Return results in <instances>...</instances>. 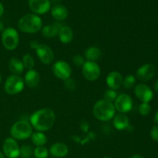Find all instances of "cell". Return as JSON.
Listing matches in <instances>:
<instances>
[{
    "instance_id": "obj_1",
    "label": "cell",
    "mask_w": 158,
    "mask_h": 158,
    "mask_svg": "<svg viewBox=\"0 0 158 158\" xmlns=\"http://www.w3.org/2000/svg\"><path fill=\"white\" fill-rule=\"evenodd\" d=\"M56 120V114L51 108H42L35 111L29 117V123L36 131L45 132L53 127Z\"/></svg>"
},
{
    "instance_id": "obj_2",
    "label": "cell",
    "mask_w": 158,
    "mask_h": 158,
    "mask_svg": "<svg viewBox=\"0 0 158 158\" xmlns=\"http://www.w3.org/2000/svg\"><path fill=\"white\" fill-rule=\"evenodd\" d=\"M17 26L19 30L24 33L34 34L41 30L43 27V21L38 15L29 13L20 18Z\"/></svg>"
},
{
    "instance_id": "obj_3",
    "label": "cell",
    "mask_w": 158,
    "mask_h": 158,
    "mask_svg": "<svg viewBox=\"0 0 158 158\" xmlns=\"http://www.w3.org/2000/svg\"><path fill=\"white\" fill-rule=\"evenodd\" d=\"M94 117L100 121L106 122L112 120L116 114V109L114 103L106 100H100L94 104L93 107Z\"/></svg>"
},
{
    "instance_id": "obj_4",
    "label": "cell",
    "mask_w": 158,
    "mask_h": 158,
    "mask_svg": "<svg viewBox=\"0 0 158 158\" xmlns=\"http://www.w3.org/2000/svg\"><path fill=\"white\" fill-rule=\"evenodd\" d=\"M32 125L29 121L20 120L16 121L10 128V134L16 140H23L30 138L32 132Z\"/></svg>"
},
{
    "instance_id": "obj_5",
    "label": "cell",
    "mask_w": 158,
    "mask_h": 158,
    "mask_svg": "<svg viewBox=\"0 0 158 158\" xmlns=\"http://www.w3.org/2000/svg\"><path fill=\"white\" fill-rule=\"evenodd\" d=\"M30 47L35 51L37 56L43 64L50 65L53 63L55 54L49 46L33 40L30 43Z\"/></svg>"
},
{
    "instance_id": "obj_6",
    "label": "cell",
    "mask_w": 158,
    "mask_h": 158,
    "mask_svg": "<svg viewBox=\"0 0 158 158\" xmlns=\"http://www.w3.org/2000/svg\"><path fill=\"white\" fill-rule=\"evenodd\" d=\"M19 43V35L18 31L12 27H8L2 32V43L5 49L13 51L18 47Z\"/></svg>"
},
{
    "instance_id": "obj_7",
    "label": "cell",
    "mask_w": 158,
    "mask_h": 158,
    "mask_svg": "<svg viewBox=\"0 0 158 158\" xmlns=\"http://www.w3.org/2000/svg\"><path fill=\"white\" fill-rule=\"evenodd\" d=\"M24 87L25 83L23 77L19 75L12 74L5 82L4 90L9 95H15L21 93Z\"/></svg>"
},
{
    "instance_id": "obj_8",
    "label": "cell",
    "mask_w": 158,
    "mask_h": 158,
    "mask_svg": "<svg viewBox=\"0 0 158 158\" xmlns=\"http://www.w3.org/2000/svg\"><path fill=\"white\" fill-rule=\"evenodd\" d=\"M82 74L85 80L89 82L96 81L101 74V69L97 62L86 61L82 66Z\"/></svg>"
},
{
    "instance_id": "obj_9",
    "label": "cell",
    "mask_w": 158,
    "mask_h": 158,
    "mask_svg": "<svg viewBox=\"0 0 158 158\" xmlns=\"http://www.w3.org/2000/svg\"><path fill=\"white\" fill-rule=\"evenodd\" d=\"M52 70L56 78L63 81L70 78L72 74V68L70 65L64 60H58L55 62L52 65Z\"/></svg>"
},
{
    "instance_id": "obj_10",
    "label": "cell",
    "mask_w": 158,
    "mask_h": 158,
    "mask_svg": "<svg viewBox=\"0 0 158 158\" xmlns=\"http://www.w3.org/2000/svg\"><path fill=\"white\" fill-rule=\"evenodd\" d=\"M2 153L7 158H18L20 157V147L16 140L8 137L2 144Z\"/></svg>"
},
{
    "instance_id": "obj_11",
    "label": "cell",
    "mask_w": 158,
    "mask_h": 158,
    "mask_svg": "<svg viewBox=\"0 0 158 158\" xmlns=\"http://www.w3.org/2000/svg\"><path fill=\"white\" fill-rule=\"evenodd\" d=\"M116 111L120 114H127L130 112L133 107V100L127 94H119L114 102Z\"/></svg>"
},
{
    "instance_id": "obj_12",
    "label": "cell",
    "mask_w": 158,
    "mask_h": 158,
    "mask_svg": "<svg viewBox=\"0 0 158 158\" xmlns=\"http://www.w3.org/2000/svg\"><path fill=\"white\" fill-rule=\"evenodd\" d=\"M134 94L142 103H149L154 98L152 89L145 83H139L134 86Z\"/></svg>"
},
{
    "instance_id": "obj_13",
    "label": "cell",
    "mask_w": 158,
    "mask_h": 158,
    "mask_svg": "<svg viewBox=\"0 0 158 158\" xmlns=\"http://www.w3.org/2000/svg\"><path fill=\"white\" fill-rule=\"evenodd\" d=\"M29 7L35 15H43L50 9V0H29Z\"/></svg>"
},
{
    "instance_id": "obj_14",
    "label": "cell",
    "mask_w": 158,
    "mask_h": 158,
    "mask_svg": "<svg viewBox=\"0 0 158 158\" xmlns=\"http://www.w3.org/2000/svg\"><path fill=\"white\" fill-rule=\"evenodd\" d=\"M155 73V66L151 63H147L137 69L136 72V77L140 81L147 82L151 80L154 77Z\"/></svg>"
},
{
    "instance_id": "obj_15",
    "label": "cell",
    "mask_w": 158,
    "mask_h": 158,
    "mask_svg": "<svg viewBox=\"0 0 158 158\" xmlns=\"http://www.w3.org/2000/svg\"><path fill=\"white\" fill-rule=\"evenodd\" d=\"M123 77L118 71H112L109 73L106 78V83L108 88L117 90L123 86Z\"/></svg>"
},
{
    "instance_id": "obj_16",
    "label": "cell",
    "mask_w": 158,
    "mask_h": 158,
    "mask_svg": "<svg viewBox=\"0 0 158 158\" xmlns=\"http://www.w3.org/2000/svg\"><path fill=\"white\" fill-rule=\"evenodd\" d=\"M49 153L54 157L63 158L69 154V148L66 143L57 142L51 145Z\"/></svg>"
},
{
    "instance_id": "obj_17",
    "label": "cell",
    "mask_w": 158,
    "mask_h": 158,
    "mask_svg": "<svg viewBox=\"0 0 158 158\" xmlns=\"http://www.w3.org/2000/svg\"><path fill=\"white\" fill-rule=\"evenodd\" d=\"M23 80L25 86L29 88H36L40 83V75L34 69H29L25 74Z\"/></svg>"
},
{
    "instance_id": "obj_18",
    "label": "cell",
    "mask_w": 158,
    "mask_h": 158,
    "mask_svg": "<svg viewBox=\"0 0 158 158\" xmlns=\"http://www.w3.org/2000/svg\"><path fill=\"white\" fill-rule=\"evenodd\" d=\"M63 26V24L60 23H55L52 24L46 25L42 27V35L46 39H52L57 36L60 28Z\"/></svg>"
},
{
    "instance_id": "obj_19",
    "label": "cell",
    "mask_w": 158,
    "mask_h": 158,
    "mask_svg": "<svg viewBox=\"0 0 158 158\" xmlns=\"http://www.w3.org/2000/svg\"><path fill=\"white\" fill-rule=\"evenodd\" d=\"M113 125L117 131H124L129 128L130 120L124 114H119L113 118Z\"/></svg>"
},
{
    "instance_id": "obj_20",
    "label": "cell",
    "mask_w": 158,
    "mask_h": 158,
    "mask_svg": "<svg viewBox=\"0 0 158 158\" xmlns=\"http://www.w3.org/2000/svg\"><path fill=\"white\" fill-rule=\"evenodd\" d=\"M68 10L63 5H55L51 9V15L56 21H63L68 17Z\"/></svg>"
},
{
    "instance_id": "obj_21",
    "label": "cell",
    "mask_w": 158,
    "mask_h": 158,
    "mask_svg": "<svg viewBox=\"0 0 158 158\" xmlns=\"http://www.w3.org/2000/svg\"><path fill=\"white\" fill-rule=\"evenodd\" d=\"M73 35L74 34L73 29L69 26H64V25H63V26L60 28L58 33L59 39L63 44L70 43L73 39Z\"/></svg>"
},
{
    "instance_id": "obj_22",
    "label": "cell",
    "mask_w": 158,
    "mask_h": 158,
    "mask_svg": "<svg viewBox=\"0 0 158 158\" xmlns=\"http://www.w3.org/2000/svg\"><path fill=\"white\" fill-rule=\"evenodd\" d=\"M9 69L14 75L20 76L24 71V66L21 60L16 57H12L8 63Z\"/></svg>"
},
{
    "instance_id": "obj_23",
    "label": "cell",
    "mask_w": 158,
    "mask_h": 158,
    "mask_svg": "<svg viewBox=\"0 0 158 158\" xmlns=\"http://www.w3.org/2000/svg\"><path fill=\"white\" fill-rule=\"evenodd\" d=\"M102 56V51L97 46H89L85 50L84 58L86 61L96 62Z\"/></svg>"
},
{
    "instance_id": "obj_24",
    "label": "cell",
    "mask_w": 158,
    "mask_h": 158,
    "mask_svg": "<svg viewBox=\"0 0 158 158\" xmlns=\"http://www.w3.org/2000/svg\"><path fill=\"white\" fill-rule=\"evenodd\" d=\"M30 138L32 143L35 147L45 146L48 141V138L44 132H40V131H35V132L32 133Z\"/></svg>"
},
{
    "instance_id": "obj_25",
    "label": "cell",
    "mask_w": 158,
    "mask_h": 158,
    "mask_svg": "<svg viewBox=\"0 0 158 158\" xmlns=\"http://www.w3.org/2000/svg\"><path fill=\"white\" fill-rule=\"evenodd\" d=\"M22 62H23L24 68L27 69L28 70L33 69L35 64L33 56L29 53H26L23 56V59H22Z\"/></svg>"
},
{
    "instance_id": "obj_26",
    "label": "cell",
    "mask_w": 158,
    "mask_h": 158,
    "mask_svg": "<svg viewBox=\"0 0 158 158\" xmlns=\"http://www.w3.org/2000/svg\"><path fill=\"white\" fill-rule=\"evenodd\" d=\"M136 77L134 75H127L123 78V86L127 89H131L135 86Z\"/></svg>"
},
{
    "instance_id": "obj_27",
    "label": "cell",
    "mask_w": 158,
    "mask_h": 158,
    "mask_svg": "<svg viewBox=\"0 0 158 158\" xmlns=\"http://www.w3.org/2000/svg\"><path fill=\"white\" fill-rule=\"evenodd\" d=\"M49 154V151L44 146L36 147L33 150V155L35 158H47Z\"/></svg>"
},
{
    "instance_id": "obj_28",
    "label": "cell",
    "mask_w": 158,
    "mask_h": 158,
    "mask_svg": "<svg viewBox=\"0 0 158 158\" xmlns=\"http://www.w3.org/2000/svg\"><path fill=\"white\" fill-rule=\"evenodd\" d=\"M33 154V149L28 144L20 147V157L22 158H29Z\"/></svg>"
},
{
    "instance_id": "obj_29",
    "label": "cell",
    "mask_w": 158,
    "mask_h": 158,
    "mask_svg": "<svg viewBox=\"0 0 158 158\" xmlns=\"http://www.w3.org/2000/svg\"><path fill=\"white\" fill-rule=\"evenodd\" d=\"M118 94H117V90L111 89H107L103 94V100H106L107 101L114 103L115 101L116 98L117 97Z\"/></svg>"
},
{
    "instance_id": "obj_30",
    "label": "cell",
    "mask_w": 158,
    "mask_h": 158,
    "mask_svg": "<svg viewBox=\"0 0 158 158\" xmlns=\"http://www.w3.org/2000/svg\"><path fill=\"white\" fill-rule=\"evenodd\" d=\"M151 106L149 103H142L139 106V113L140 114V115L143 116V117L148 116L151 113Z\"/></svg>"
},
{
    "instance_id": "obj_31",
    "label": "cell",
    "mask_w": 158,
    "mask_h": 158,
    "mask_svg": "<svg viewBox=\"0 0 158 158\" xmlns=\"http://www.w3.org/2000/svg\"><path fill=\"white\" fill-rule=\"evenodd\" d=\"M64 86L69 91H74L77 88V82L73 78H69L64 80Z\"/></svg>"
},
{
    "instance_id": "obj_32",
    "label": "cell",
    "mask_w": 158,
    "mask_h": 158,
    "mask_svg": "<svg viewBox=\"0 0 158 158\" xmlns=\"http://www.w3.org/2000/svg\"><path fill=\"white\" fill-rule=\"evenodd\" d=\"M72 60L73 64L75 65L76 66H79V67H82L83 65L84 64L85 62H86L85 61L84 56L80 55V54H77V55L74 56L73 57Z\"/></svg>"
},
{
    "instance_id": "obj_33",
    "label": "cell",
    "mask_w": 158,
    "mask_h": 158,
    "mask_svg": "<svg viewBox=\"0 0 158 158\" xmlns=\"http://www.w3.org/2000/svg\"><path fill=\"white\" fill-rule=\"evenodd\" d=\"M150 134H151V137L153 140L158 142V126L153 127Z\"/></svg>"
},
{
    "instance_id": "obj_34",
    "label": "cell",
    "mask_w": 158,
    "mask_h": 158,
    "mask_svg": "<svg viewBox=\"0 0 158 158\" xmlns=\"http://www.w3.org/2000/svg\"><path fill=\"white\" fill-rule=\"evenodd\" d=\"M80 130H81L83 133L86 134V133L89 132V123H88L87 121L83 120V121H82L81 123H80Z\"/></svg>"
},
{
    "instance_id": "obj_35",
    "label": "cell",
    "mask_w": 158,
    "mask_h": 158,
    "mask_svg": "<svg viewBox=\"0 0 158 158\" xmlns=\"http://www.w3.org/2000/svg\"><path fill=\"white\" fill-rule=\"evenodd\" d=\"M3 12H4V7H3L2 4L1 2H0V17L2 15Z\"/></svg>"
},
{
    "instance_id": "obj_36",
    "label": "cell",
    "mask_w": 158,
    "mask_h": 158,
    "mask_svg": "<svg viewBox=\"0 0 158 158\" xmlns=\"http://www.w3.org/2000/svg\"><path fill=\"white\" fill-rule=\"evenodd\" d=\"M4 29H5V28H4V24H3L2 22L0 21V32H2Z\"/></svg>"
},
{
    "instance_id": "obj_37",
    "label": "cell",
    "mask_w": 158,
    "mask_h": 158,
    "mask_svg": "<svg viewBox=\"0 0 158 158\" xmlns=\"http://www.w3.org/2000/svg\"><path fill=\"white\" fill-rule=\"evenodd\" d=\"M131 158H145V157H143V156L140 155V154H134V155H133Z\"/></svg>"
},
{
    "instance_id": "obj_38",
    "label": "cell",
    "mask_w": 158,
    "mask_h": 158,
    "mask_svg": "<svg viewBox=\"0 0 158 158\" xmlns=\"http://www.w3.org/2000/svg\"><path fill=\"white\" fill-rule=\"evenodd\" d=\"M60 2H61V0H51L50 2L54 3L55 5H59ZM55 5H54V6H55Z\"/></svg>"
},
{
    "instance_id": "obj_39",
    "label": "cell",
    "mask_w": 158,
    "mask_h": 158,
    "mask_svg": "<svg viewBox=\"0 0 158 158\" xmlns=\"http://www.w3.org/2000/svg\"><path fill=\"white\" fill-rule=\"evenodd\" d=\"M154 121H155L156 123L158 124V110H157V112H156L155 116H154Z\"/></svg>"
},
{
    "instance_id": "obj_40",
    "label": "cell",
    "mask_w": 158,
    "mask_h": 158,
    "mask_svg": "<svg viewBox=\"0 0 158 158\" xmlns=\"http://www.w3.org/2000/svg\"><path fill=\"white\" fill-rule=\"evenodd\" d=\"M154 90L158 93V80L156 81V83H154Z\"/></svg>"
},
{
    "instance_id": "obj_41",
    "label": "cell",
    "mask_w": 158,
    "mask_h": 158,
    "mask_svg": "<svg viewBox=\"0 0 158 158\" xmlns=\"http://www.w3.org/2000/svg\"><path fill=\"white\" fill-rule=\"evenodd\" d=\"M0 158H5L4 154H3V153L1 152V151H0Z\"/></svg>"
},
{
    "instance_id": "obj_42",
    "label": "cell",
    "mask_w": 158,
    "mask_h": 158,
    "mask_svg": "<svg viewBox=\"0 0 158 158\" xmlns=\"http://www.w3.org/2000/svg\"><path fill=\"white\" fill-rule=\"evenodd\" d=\"M1 82H2V77L1 75H0V83H1Z\"/></svg>"
},
{
    "instance_id": "obj_43",
    "label": "cell",
    "mask_w": 158,
    "mask_h": 158,
    "mask_svg": "<svg viewBox=\"0 0 158 158\" xmlns=\"http://www.w3.org/2000/svg\"><path fill=\"white\" fill-rule=\"evenodd\" d=\"M103 158H110V157H104Z\"/></svg>"
}]
</instances>
